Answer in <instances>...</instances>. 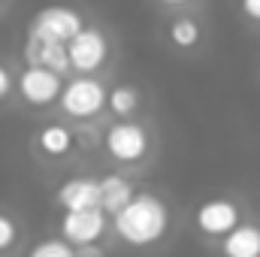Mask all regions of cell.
Wrapping results in <instances>:
<instances>
[{
  "label": "cell",
  "instance_id": "cell-10",
  "mask_svg": "<svg viewBox=\"0 0 260 257\" xmlns=\"http://www.w3.org/2000/svg\"><path fill=\"white\" fill-rule=\"evenodd\" d=\"M21 61L24 64H40L49 67L61 76H70V52H67V43H43V40H30V37H21Z\"/></svg>",
  "mask_w": 260,
  "mask_h": 257
},
{
  "label": "cell",
  "instance_id": "cell-1",
  "mask_svg": "<svg viewBox=\"0 0 260 257\" xmlns=\"http://www.w3.org/2000/svg\"><path fill=\"white\" fill-rule=\"evenodd\" d=\"M112 230L133 248L154 245L170 230V209L157 194H133L127 206L112 215Z\"/></svg>",
  "mask_w": 260,
  "mask_h": 257
},
{
  "label": "cell",
  "instance_id": "cell-14",
  "mask_svg": "<svg viewBox=\"0 0 260 257\" xmlns=\"http://www.w3.org/2000/svg\"><path fill=\"white\" fill-rule=\"evenodd\" d=\"M221 254L224 257H260V227L257 224H236L230 233H224Z\"/></svg>",
  "mask_w": 260,
  "mask_h": 257
},
{
  "label": "cell",
  "instance_id": "cell-19",
  "mask_svg": "<svg viewBox=\"0 0 260 257\" xmlns=\"http://www.w3.org/2000/svg\"><path fill=\"white\" fill-rule=\"evenodd\" d=\"M15 239H18V224L0 212V251H9L15 245Z\"/></svg>",
  "mask_w": 260,
  "mask_h": 257
},
{
  "label": "cell",
  "instance_id": "cell-4",
  "mask_svg": "<svg viewBox=\"0 0 260 257\" xmlns=\"http://www.w3.org/2000/svg\"><path fill=\"white\" fill-rule=\"evenodd\" d=\"M91 18V12L73 0H55V3H43L37 12H30L24 34L30 40H43V43H70L85 21Z\"/></svg>",
  "mask_w": 260,
  "mask_h": 257
},
{
  "label": "cell",
  "instance_id": "cell-6",
  "mask_svg": "<svg viewBox=\"0 0 260 257\" xmlns=\"http://www.w3.org/2000/svg\"><path fill=\"white\" fill-rule=\"evenodd\" d=\"M64 82L67 76L49 70V67L21 61L18 79H15V100H21L27 109H52V106H58Z\"/></svg>",
  "mask_w": 260,
  "mask_h": 257
},
{
  "label": "cell",
  "instance_id": "cell-5",
  "mask_svg": "<svg viewBox=\"0 0 260 257\" xmlns=\"http://www.w3.org/2000/svg\"><path fill=\"white\" fill-rule=\"evenodd\" d=\"M103 151L121 167L142 164L151 151V130L139 118H115L103 130Z\"/></svg>",
  "mask_w": 260,
  "mask_h": 257
},
{
  "label": "cell",
  "instance_id": "cell-3",
  "mask_svg": "<svg viewBox=\"0 0 260 257\" xmlns=\"http://www.w3.org/2000/svg\"><path fill=\"white\" fill-rule=\"evenodd\" d=\"M106 97L109 85L103 82V76L70 73L55 109L73 124H94L106 115Z\"/></svg>",
  "mask_w": 260,
  "mask_h": 257
},
{
  "label": "cell",
  "instance_id": "cell-13",
  "mask_svg": "<svg viewBox=\"0 0 260 257\" xmlns=\"http://www.w3.org/2000/svg\"><path fill=\"white\" fill-rule=\"evenodd\" d=\"M106 112L112 118H139V112H142V88L133 85V82H115V85H109Z\"/></svg>",
  "mask_w": 260,
  "mask_h": 257
},
{
  "label": "cell",
  "instance_id": "cell-18",
  "mask_svg": "<svg viewBox=\"0 0 260 257\" xmlns=\"http://www.w3.org/2000/svg\"><path fill=\"white\" fill-rule=\"evenodd\" d=\"M160 15H170V12H188V9H197L203 0H148Z\"/></svg>",
  "mask_w": 260,
  "mask_h": 257
},
{
  "label": "cell",
  "instance_id": "cell-12",
  "mask_svg": "<svg viewBox=\"0 0 260 257\" xmlns=\"http://www.w3.org/2000/svg\"><path fill=\"white\" fill-rule=\"evenodd\" d=\"M58 203L67 209H94L100 206V182L94 179H85V176H73L61 182L58 188Z\"/></svg>",
  "mask_w": 260,
  "mask_h": 257
},
{
  "label": "cell",
  "instance_id": "cell-2",
  "mask_svg": "<svg viewBox=\"0 0 260 257\" xmlns=\"http://www.w3.org/2000/svg\"><path fill=\"white\" fill-rule=\"evenodd\" d=\"M67 52H70V70L73 73L106 76L118 58V37L106 21L91 15L85 21V27L67 43Z\"/></svg>",
  "mask_w": 260,
  "mask_h": 257
},
{
  "label": "cell",
  "instance_id": "cell-22",
  "mask_svg": "<svg viewBox=\"0 0 260 257\" xmlns=\"http://www.w3.org/2000/svg\"><path fill=\"white\" fill-rule=\"evenodd\" d=\"M9 6H12V0H0V18L9 12Z\"/></svg>",
  "mask_w": 260,
  "mask_h": 257
},
{
  "label": "cell",
  "instance_id": "cell-7",
  "mask_svg": "<svg viewBox=\"0 0 260 257\" xmlns=\"http://www.w3.org/2000/svg\"><path fill=\"white\" fill-rule=\"evenodd\" d=\"M164 43L179 52V55H194L197 49L206 43V24L203 18L197 15V9H188V12H170L164 15Z\"/></svg>",
  "mask_w": 260,
  "mask_h": 257
},
{
  "label": "cell",
  "instance_id": "cell-16",
  "mask_svg": "<svg viewBox=\"0 0 260 257\" xmlns=\"http://www.w3.org/2000/svg\"><path fill=\"white\" fill-rule=\"evenodd\" d=\"M27 257H76V248L67 242L64 236L61 239H43V242H37Z\"/></svg>",
  "mask_w": 260,
  "mask_h": 257
},
{
  "label": "cell",
  "instance_id": "cell-8",
  "mask_svg": "<svg viewBox=\"0 0 260 257\" xmlns=\"http://www.w3.org/2000/svg\"><path fill=\"white\" fill-rule=\"evenodd\" d=\"M103 230H106V212H103V206H94V209H67L64 218H61V236L73 248L97 242L103 236Z\"/></svg>",
  "mask_w": 260,
  "mask_h": 257
},
{
  "label": "cell",
  "instance_id": "cell-21",
  "mask_svg": "<svg viewBox=\"0 0 260 257\" xmlns=\"http://www.w3.org/2000/svg\"><path fill=\"white\" fill-rule=\"evenodd\" d=\"M76 257H103V251L94 248V242H91V245H79L76 248Z\"/></svg>",
  "mask_w": 260,
  "mask_h": 257
},
{
  "label": "cell",
  "instance_id": "cell-17",
  "mask_svg": "<svg viewBox=\"0 0 260 257\" xmlns=\"http://www.w3.org/2000/svg\"><path fill=\"white\" fill-rule=\"evenodd\" d=\"M15 79H18V67L9 64V58H0V106L15 100Z\"/></svg>",
  "mask_w": 260,
  "mask_h": 257
},
{
  "label": "cell",
  "instance_id": "cell-11",
  "mask_svg": "<svg viewBox=\"0 0 260 257\" xmlns=\"http://www.w3.org/2000/svg\"><path fill=\"white\" fill-rule=\"evenodd\" d=\"M76 142H79V130L73 127V121L70 124L67 121H49L34 136L37 151L46 154V157H67L76 148Z\"/></svg>",
  "mask_w": 260,
  "mask_h": 257
},
{
  "label": "cell",
  "instance_id": "cell-15",
  "mask_svg": "<svg viewBox=\"0 0 260 257\" xmlns=\"http://www.w3.org/2000/svg\"><path fill=\"white\" fill-rule=\"evenodd\" d=\"M133 185H130L127 176H118V173H109L100 179V206L106 215H115L121 206H127L133 200Z\"/></svg>",
  "mask_w": 260,
  "mask_h": 257
},
{
  "label": "cell",
  "instance_id": "cell-20",
  "mask_svg": "<svg viewBox=\"0 0 260 257\" xmlns=\"http://www.w3.org/2000/svg\"><path fill=\"white\" fill-rule=\"evenodd\" d=\"M236 9L248 24H260V0H236Z\"/></svg>",
  "mask_w": 260,
  "mask_h": 257
},
{
  "label": "cell",
  "instance_id": "cell-9",
  "mask_svg": "<svg viewBox=\"0 0 260 257\" xmlns=\"http://www.w3.org/2000/svg\"><path fill=\"white\" fill-rule=\"evenodd\" d=\"M194 224L203 236H224L239 224V206L233 200H224V197L206 200L194 212Z\"/></svg>",
  "mask_w": 260,
  "mask_h": 257
}]
</instances>
